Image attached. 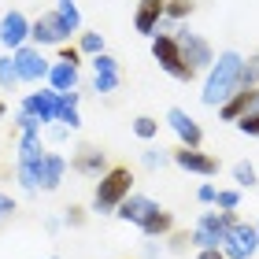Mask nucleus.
<instances>
[{
    "label": "nucleus",
    "instance_id": "38",
    "mask_svg": "<svg viewBox=\"0 0 259 259\" xmlns=\"http://www.w3.org/2000/svg\"><path fill=\"white\" fill-rule=\"evenodd\" d=\"M196 259H226V255H222V248H204Z\"/></svg>",
    "mask_w": 259,
    "mask_h": 259
},
{
    "label": "nucleus",
    "instance_id": "9",
    "mask_svg": "<svg viewBox=\"0 0 259 259\" xmlns=\"http://www.w3.org/2000/svg\"><path fill=\"white\" fill-rule=\"evenodd\" d=\"M11 60H15V70H19V81H41L49 78V60L41 56V49H33V45H22L19 52H11Z\"/></svg>",
    "mask_w": 259,
    "mask_h": 259
},
{
    "label": "nucleus",
    "instance_id": "8",
    "mask_svg": "<svg viewBox=\"0 0 259 259\" xmlns=\"http://www.w3.org/2000/svg\"><path fill=\"white\" fill-rule=\"evenodd\" d=\"M22 111L33 115L41 126H52L60 122V93L56 89H41V93H30L26 100H22Z\"/></svg>",
    "mask_w": 259,
    "mask_h": 259
},
{
    "label": "nucleus",
    "instance_id": "3",
    "mask_svg": "<svg viewBox=\"0 0 259 259\" xmlns=\"http://www.w3.org/2000/svg\"><path fill=\"white\" fill-rule=\"evenodd\" d=\"M233 222H237L233 211H204V215L196 219L193 233H189V244H196L200 252L204 248H222V241H226Z\"/></svg>",
    "mask_w": 259,
    "mask_h": 259
},
{
    "label": "nucleus",
    "instance_id": "20",
    "mask_svg": "<svg viewBox=\"0 0 259 259\" xmlns=\"http://www.w3.org/2000/svg\"><path fill=\"white\" fill-rule=\"evenodd\" d=\"M170 230H174V219H170V211H163V207H156L141 222V233H145V237H167Z\"/></svg>",
    "mask_w": 259,
    "mask_h": 259
},
{
    "label": "nucleus",
    "instance_id": "15",
    "mask_svg": "<svg viewBox=\"0 0 259 259\" xmlns=\"http://www.w3.org/2000/svg\"><path fill=\"white\" fill-rule=\"evenodd\" d=\"M163 8H167V0H141V4H137V15H134L137 33L156 37V33H159V19H163Z\"/></svg>",
    "mask_w": 259,
    "mask_h": 259
},
{
    "label": "nucleus",
    "instance_id": "19",
    "mask_svg": "<svg viewBox=\"0 0 259 259\" xmlns=\"http://www.w3.org/2000/svg\"><path fill=\"white\" fill-rule=\"evenodd\" d=\"M219 111H222V119H226V122H241L244 115L252 111V89H237Z\"/></svg>",
    "mask_w": 259,
    "mask_h": 259
},
{
    "label": "nucleus",
    "instance_id": "2",
    "mask_svg": "<svg viewBox=\"0 0 259 259\" xmlns=\"http://www.w3.org/2000/svg\"><path fill=\"white\" fill-rule=\"evenodd\" d=\"M130 185H134L130 167H111V170L97 182V193H93V211H100V215H115L119 204L130 196Z\"/></svg>",
    "mask_w": 259,
    "mask_h": 259
},
{
    "label": "nucleus",
    "instance_id": "12",
    "mask_svg": "<svg viewBox=\"0 0 259 259\" xmlns=\"http://www.w3.org/2000/svg\"><path fill=\"white\" fill-rule=\"evenodd\" d=\"M70 167H74L78 174H85V178H104L111 167H108V159H104V152L100 148H93V145H81L78 152H74V159H70Z\"/></svg>",
    "mask_w": 259,
    "mask_h": 259
},
{
    "label": "nucleus",
    "instance_id": "33",
    "mask_svg": "<svg viewBox=\"0 0 259 259\" xmlns=\"http://www.w3.org/2000/svg\"><path fill=\"white\" fill-rule=\"evenodd\" d=\"M215 185H200V189H196V200H200V204H215Z\"/></svg>",
    "mask_w": 259,
    "mask_h": 259
},
{
    "label": "nucleus",
    "instance_id": "1",
    "mask_svg": "<svg viewBox=\"0 0 259 259\" xmlns=\"http://www.w3.org/2000/svg\"><path fill=\"white\" fill-rule=\"evenodd\" d=\"M241 67H244V60L233 49L230 52H219V60L211 63V70H207V81H204L200 100H204L207 108H222V104L241 89Z\"/></svg>",
    "mask_w": 259,
    "mask_h": 259
},
{
    "label": "nucleus",
    "instance_id": "40",
    "mask_svg": "<svg viewBox=\"0 0 259 259\" xmlns=\"http://www.w3.org/2000/svg\"><path fill=\"white\" fill-rule=\"evenodd\" d=\"M248 115H259V89H252V111Z\"/></svg>",
    "mask_w": 259,
    "mask_h": 259
},
{
    "label": "nucleus",
    "instance_id": "5",
    "mask_svg": "<svg viewBox=\"0 0 259 259\" xmlns=\"http://www.w3.org/2000/svg\"><path fill=\"white\" fill-rule=\"evenodd\" d=\"M152 56H156V63L167 70L170 78H178V81H193V78H196L193 70L182 63V52H178L174 33H156V37H152Z\"/></svg>",
    "mask_w": 259,
    "mask_h": 259
},
{
    "label": "nucleus",
    "instance_id": "32",
    "mask_svg": "<svg viewBox=\"0 0 259 259\" xmlns=\"http://www.w3.org/2000/svg\"><path fill=\"white\" fill-rule=\"evenodd\" d=\"M241 134H248V137H259V115H244V119L237 122Z\"/></svg>",
    "mask_w": 259,
    "mask_h": 259
},
{
    "label": "nucleus",
    "instance_id": "11",
    "mask_svg": "<svg viewBox=\"0 0 259 259\" xmlns=\"http://www.w3.org/2000/svg\"><path fill=\"white\" fill-rule=\"evenodd\" d=\"M93 89L97 93H115L119 89V60L108 52L93 56Z\"/></svg>",
    "mask_w": 259,
    "mask_h": 259
},
{
    "label": "nucleus",
    "instance_id": "27",
    "mask_svg": "<svg viewBox=\"0 0 259 259\" xmlns=\"http://www.w3.org/2000/svg\"><path fill=\"white\" fill-rule=\"evenodd\" d=\"M134 134H137L141 141H152V137L159 134V122L148 119V115H141V119H134Z\"/></svg>",
    "mask_w": 259,
    "mask_h": 259
},
{
    "label": "nucleus",
    "instance_id": "28",
    "mask_svg": "<svg viewBox=\"0 0 259 259\" xmlns=\"http://www.w3.org/2000/svg\"><path fill=\"white\" fill-rule=\"evenodd\" d=\"M78 49H81V52H89V56H100V52H104V37H100V33H81Z\"/></svg>",
    "mask_w": 259,
    "mask_h": 259
},
{
    "label": "nucleus",
    "instance_id": "16",
    "mask_svg": "<svg viewBox=\"0 0 259 259\" xmlns=\"http://www.w3.org/2000/svg\"><path fill=\"white\" fill-rule=\"evenodd\" d=\"M63 174H67V159L56 156V152H45L41 170H37L41 189H45V193H56V189H60V182H63Z\"/></svg>",
    "mask_w": 259,
    "mask_h": 259
},
{
    "label": "nucleus",
    "instance_id": "21",
    "mask_svg": "<svg viewBox=\"0 0 259 259\" xmlns=\"http://www.w3.org/2000/svg\"><path fill=\"white\" fill-rule=\"evenodd\" d=\"M45 156V145H41V130H26L19 141V163H37Z\"/></svg>",
    "mask_w": 259,
    "mask_h": 259
},
{
    "label": "nucleus",
    "instance_id": "43",
    "mask_svg": "<svg viewBox=\"0 0 259 259\" xmlns=\"http://www.w3.org/2000/svg\"><path fill=\"white\" fill-rule=\"evenodd\" d=\"M255 233H259V226H255Z\"/></svg>",
    "mask_w": 259,
    "mask_h": 259
},
{
    "label": "nucleus",
    "instance_id": "23",
    "mask_svg": "<svg viewBox=\"0 0 259 259\" xmlns=\"http://www.w3.org/2000/svg\"><path fill=\"white\" fill-rule=\"evenodd\" d=\"M19 85V70H15V60L11 56H0V89H15Z\"/></svg>",
    "mask_w": 259,
    "mask_h": 259
},
{
    "label": "nucleus",
    "instance_id": "25",
    "mask_svg": "<svg viewBox=\"0 0 259 259\" xmlns=\"http://www.w3.org/2000/svg\"><path fill=\"white\" fill-rule=\"evenodd\" d=\"M241 89H259V56L244 60V67H241Z\"/></svg>",
    "mask_w": 259,
    "mask_h": 259
},
{
    "label": "nucleus",
    "instance_id": "26",
    "mask_svg": "<svg viewBox=\"0 0 259 259\" xmlns=\"http://www.w3.org/2000/svg\"><path fill=\"white\" fill-rule=\"evenodd\" d=\"M56 11H60V19L67 22V26H70V33H74L78 26H81V15H78V8H74V0H60V8H56Z\"/></svg>",
    "mask_w": 259,
    "mask_h": 259
},
{
    "label": "nucleus",
    "instance_id": "22",
    "mask_svg": "<svg viewBox=\"0 0 259 259\" xmlns=\"http://www.w3.org/2000/svg\"><path fill=\"white\" fill-rule=\"evenodd\" d=\"M60 126L78 130L81 115H78V93H60Z\"/></svg>",
    "mask_w": 259,
    "mask_h": 259
},
{
    "label": "nucleus",
    "instance_id": "42",
    "mask_svg": "<svg viewBox=\"0 0 259 259\" xmlns=\"http://www.w3.org/2000/svg\"><path fill=\"white\" fill-rule=\"evenodd\" d=\"M49 259H60V255H49Z\"/></svg>",
    "mask_w": 259,
    "mask_h": 259
},
{
    "label": "nucleus",
    "instance_id": "35",
    "mask_svg": "<svg viewBox=\"0 0 259 259\" xmlns=\"http://www.w3.org/2000/svg\"><path fill=\"white\" fill-rule=\"evenodd\" d=\"M11 211H15V200H11L8 193H0V222H4V219L11 215Z\"/></svg>",
    "mask_w": 259,
    "mask_h": 259
},
{
    "label": "nucleus",
    "instance_id": "31",
    "mask_svg": "<svg viewBox=\"0 0 259 259\" xmlns=\"http://www.w3.org/2000/svg\"><path fill=\"white\" fill-rule=\"evenodd\" d=\"M233 178H237V185L248 189V185H255V167L252 163H237V167H233Z\"/></svg>",
    "mask_w": 259,
    "mask_h": 259
},
{
    "label": "nucleus",
    "instance_id": "24",
    "mask_svg": "<svg viewBox=\"0 0 259 259\" xmlns=\"http://www.w3.org/2000/svg\"><path fill=\"white\" fill-rule=\"evenodd\" d=\"M193 0H167V8H163V19H170V22H178L185 15H193Z\"/></svg>",
    "mask_w": 259,
    "mask_h": 259
},
{
    "label": "nucleus",
    "instance_id": "30",
    "mask_svg": "<svg viewBox=\"0 0 259 259\" xmlns=\"http://www.w3.org/2000/svg\"><path fill=\"white\" fill-rule=\"evenodd\" d=\"M215 204H219L222 211H233V207L241 204V193H237V189H219V193H215Z\"/></svg>",
    "mask_w": 259,
    "mask_h": 259
},
{
    "label": "nucleus",
    "instance_id": "41",
    "mask_svg": "<svg viewBox=\"0 0 259 259\" xmlns=\"http://www.w3.org/2000/svg\"><path fill=\"white\" fill-rule=\"evenodd\" d=\"M0 119H4V104H0Z\"/></svg>",
    "mask_w": 259,
    "mask_h": 259
},
{
    "label": "nucleus",
    "instance_id": "6",
    "mask_svg": "<svg viewBox=\"0 0 259 259\" xmlns=\"http://www.w3.org/2000/svg\"><path fill=\"white\" fill-rule=\"evenodd\" d=\"M259 248V233L255 226H248V222H233L226 241H222V255L226 259H252Z\"/></svg>",
    "mask_w": 259,
    "mask_h": 259
},
{
    "label": "nucleus",
    "instance_id": "14",
    "mask_svg": "<svg viewBox=\"0 0 259 259\" xmlns=\"http://www.w3.org/2000/svg\"><path fill=\"white\" fill-rule=\"evenodd\" d=\"M170 159L178 163L182 170H189V174H204V178H211V174H219V159L204 156L200 148H178V152H174Z\"/></svg>",
    "mask_w": 259,
    "mask_h": 259
},
{
    "label": "nucleus",
    "instance_id": "17",
    "mask_svg": "<svg viewBox=\"0 0 259 259\" xmlns=\"http://www.w3.org/2000/svg\"><path fill=\"white\" fill-rule=\"evenodd\" d=\"M156 207H159L156 200H148V196H134V193H130L122 204H119V211H115V215H119L122 222H134V226H141V222H145Z\"/></svg>",
    "mask_w": 259,
    "mask_h": 259
},
{
    "label": "nucleus",
    "instance_id": "29",
    "mask_svg": "<svg viewBox=\"0 0 259 259\" xmlns=\"http://www.w3.org/2000/svg\"><path fill=\"white\" fill-rule=\"evenodd\" d=\"M167 159H170V156H167L163 148H145V156H141V163H145L148 170H159V167H163Z\"/></svg>",
    "mask_w": 259,
    "mask_h": 259
},
{
    "label": "nucleus",
    "instance_id": "34",
    "mask_svg": "<svg viewBox=\"0 0 259 259\" xmlns=\"http://www.w3.org/2000/svg\"><path fill=\"white\" fill-rule=\"evenodd\" d=\"M63 222H67V226H81V222H85V215H81V207H67Z\"/></svg>",
    "mask_w": 259,
    "mask_h": 259
},
{
    "label": "nucleus",
    "instance_id": "37",
    "mask_svg": "<svg viewBox=\"0 0 259 259\" xmlns=\"http://www.w3.org/2000/svg\"><path fill=\"white\" fill-rule=\"evenodd\" d=\"M67 134H70L67 126H49V137H52V141H67Z\"/></svg>",
    "mask_w": 259,
    "mask_h": 259
},
{
    "label": "nucleus",
    "instance_id": "36",
    "mask_svg": "<svg viewBox=\"0 0 259 259\" xmlns=\"http://www.w3.org/2000/svg\"><path fill=\"white\" fill-rule=\"evenodd\" d=\"M19 126H22V134H26V130H41V122L33 119V115H26V111H19Z\"/></svg>",
    "mask_w": 259,
    "mask_h": 259
},
{
    "label": "nucleus",
    "instance_id": "4",
    "mask_svg": "<svg viewBox=\"0 0 259 259\" xmlns=\"http://www.w3.org/2000/svg\"><path fill=\"white\" fill-rule=\"evenodd\" d=\"M174 41H178V52H182V63L193 70H211V63H215V49L200 37V33L193 30H174Z\"/></svg>",
    "mask_w": 259,
    "mask_h": 259
},
{
    "label": "nucleus",
    "instance_id": "39",
    "mask_svg": "<svg viewBox=\"0 0 259 259\" xmlns=\"http://www.w3.org/2000/svg\"><path fill=\"white\" fill-rule=\"evenodd\" d=\"M145 255H148V259H156V255H159V244H156V241H148V244H145Z\"/></svg>",
    "mask_w": 259,
    "mask_h": 259
},
{
    "label": "nucleus",
    "instance_id": "13",
    "mask_svg": "<svg viewBox=\"0 0 259 259\" xmlns=\"http://www.w3.org/2000/svg\"><path fill=\"white\" fill-rule=\"evenodd\" d=\"M167 122H170V130H174V134H178L182 148H200L204 134H200V126H196V119H193L189 111H182V108H170V111H167Z\"/></svg>",
    "mask_w": 259,
    "mask_h": 259
},
{
    "label": "nucleus",
    "instance_id": "18",
    "mask_svg": "<svg viewBox=\"0 0 259 259\" xmlns=\"http://www.w3.org/2000/svg\"><path fill=\"white\" fill-rule=\"evenodd\" d=\"M74 85H78V67L67 63V60H56L49 67V89H56V93H74Z\"/></svg>",
    "mask_w": 259,
    "mask_h": 259
},
{
    "label": "nucleus",
    "instance_id": "10",
    "mask_svg": "<svg viewBox=\"0 0 259 259\" xmlns=\"http://www.w3.org/2000/svg\"><path fill=\"white\" fill-rule=\"evenodd\" d=\"M30 37V19L22 15V11H8L4 19H0V45L11 52H19L22 45Z\"/></svg>",
    "mask_w": 259,
    "mask_h": 259
},
{
    "label": "nucleus",
    "instance_id": "7",
    "mask_svg": "<svg viewBox=\"0 0 259 259\" xmlns=\"http://www.w3.org/2000/svg\"><path fill=\"white\" fill-rule=\"evenodd\" d=\"M30 37L37 45H63L70 37V26L60 19V11H41V15L30 22Z\"/></svg>",
    "mask_w": 259,
    "mask_h": 259
}]
</instances>
